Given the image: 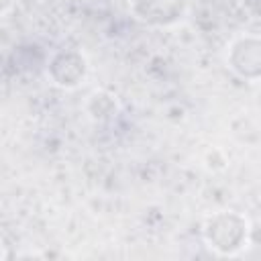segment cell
<instances>
[{
  "label": "cell",
  "mask_w": 261,
  "mask_h": 261,
  "mask_svg": "<svg viewBox=\"0 0 261 261\" xmlns=\"http://www.w3.org/2000/svg\"><path fill=\"white\" fill-rule=\"evenodd\" d=\"M130 8L143 22L173 24L184 16L188 0H130Z\"/></svg>",
  "instance_id": "obj_2"
},
{
  "label": "cell",
  "mask_w": 261,
  "mask_h": 261,
  "mask_svg": "<svg viewBox=\"0 0 261 261\" xmlns=\"http://www.w3.org/2000/svg\"><path fill=\"white\" fill-rule=\"evenodd\" d=\"M10 4H12V0H0V12H4Z\"/></svg>",
  "instance_id": "obj_4"
},
{
  "label": "cell",
  "mask_w": 261,
  "mask_h": 261,
  "mask_svg": "<svg viewBox=\"0 0 261 261\" xmlns=\"http://www.w3.org/2000/svg\"><path fill=\"white\" fill-rule=\"evenodd\" d=\"M206 241L220 253H234L247 241V222L237 214H216L208 220Z\"/></svg>",
  "instance_id": "obj_1"
},
{
  "label": "cell",
  "mask_w": 261,
  "mask_h": 261,
  "mask_svg": "<svg viewBox=\"0 0 261 261\" xmlns=\"http://www.w3.org/2000/svg\"><path fill=\"white\" fill-rule=\"evenodd\" d=\"M228 63L239 75L255 80L257 71H259V41H257V37H241V39H237L230 45Z\"/></svg>",
  "instance_id": "obj_3"
}]
</instances>
